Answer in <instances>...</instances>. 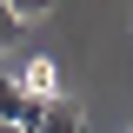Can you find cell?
<instances>
[{"mask_svg": "<svg viewBox=\"0 0 133 133\" xmlns=\"http://www.w3.org/2000/svg\"><path fill=\"white\" fill-rule=\"evenodd\" d=\"M20 40H27V20H20L14 7H7V0H0V53H14Z\"/></svg>", "mask_w": 133, "mask_h": 133, "instance_id": "277c9868", "label": "cell"}, {"mask_svg": "<svg viewBox=\"0 0 133 133\" xmlns=\"http://www.w3.org/2000/svg\"><path fill=\"white\" fill-rule=\"evenodd\" d=\"M40 113H47V100H33L20 80H7V73H0V120H7V127H20V133H40Z\"/></svg>", "mask_w": 133, "mask_h": 133, "instance_id": "6da1fadb", "label": "cell"}, {"mask_svg": "<svg viewBox=\"0 0 133 133\" xmlns=\"http://www.w3.org/2000/svg\"><path fill=\"white\" fill-rule=\"evenodd\" d=\"M20 87H27L33 100H60V73H53V60H33V66H27V80H20Z\"/></svg>", "mask_w": 133, "mask_h": 133, "instance_id": "3957f363", "label": "cell"}, {"mask_svg": "<svg viewBox=\"0 0 133 133\" xmlns=\"http://www.w3.org/2000/svg\"><path fill=\"white\" fill-rule=\"evenodd\" d=\"M7 7H14L20 20H47V14H53V0H7Z\"/></svg>", "mask_w": 133, "mask_h": 133, "instance_id": "5b68a950", "label": "cell"}, {"mask_svg": "<svg viewBox=\"0 0 133 133\" xmlns=\"http://www.w3.org/2000/svg\"><path fill=\"white\" fill-rule=\"evenodd\" d=\"M0 133H20V127H7V120H0Z\"/></svg>", "mask_w": 133, "mask_h": 133, "instance_id": "8992f818", "label": "cell"}, {"mask_svg": "<svg viewBox=\"0 0 133 133\" xmlns=\"http://www.w3.org/2000/svg\"><path fill=\"white\" fill-rule=\"evenodd\" d=\"M40 133H87V113L60 93V100H47V113H40Z\"/></svg>", "mask_w": 133, "mask_h": 133, "instance_id": "7a4b0ae2", "label": "cell"}]
</instances>
